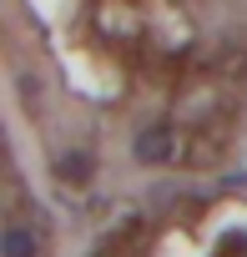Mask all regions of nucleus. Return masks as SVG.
I'll return each mask as SVG.
<instances>
[{
  "instance_id": "f03ea898",
  "label": "nucleus",
  "mask_w": 247,
  "mask_h": 257,
  "mask_svg": "<svg viewBox=\"0 0 247 257\" xmlns=\"http://www.w3.org/2000/svg\"><path fill=\"white\" fill-rule=\"evenodd\" d=\"M0 252H6V257H41V242H36V232L21 217H11L6 222V237H0Z\"/></svg>"
},
{
  "instance_id": "f257e3e1",
  "label": "nucleus",
  "mask_w": 247,
  "mask_h": 257,
  "mask_svg": "<svg viewBox=\"0 0 247 257\" xmlns=\"http://www.w3.org/2000/svg\"><path fill=\"white\" fill-rule=\"evenodd\" d=\"M132 157L142 167H167L177 157V126L172 121H147L137 132V142H132Z\"/></svg>"
},
{
  "instance_id": "7ed1b4c3",
  "label": "nucleus",
  "mask_w": 247,
  "mask_h": 257,
  "mask_svg": "<svg viewBox=\"0 0 247 257\" xmlns=\"http://www.w3.org/2000/svg\"><path fill=\"white\" fill-rule=\"evenodd\" d=\"M56 172H61L66 187H86V182H91V157H86V152H71V157H61Z\"/></svg>"
}]
</instances>
